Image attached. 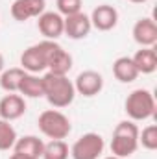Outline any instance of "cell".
Masks as SVG:
<instances>
[{
    "mask_svg": "<svg viewBox=\"0 0 157 159\" xmlns=\"http://www.w3.org/2000/svg\"><path fill=\"white\" fill-rule=\"evenodd\" d=\"M43 89H44V98L48 100V104L54 109L69 107L76 98L74 83L67 76H61V74L46 72L43 76Z\"/></svg>",
    "mask_w": 157,
    "mask_h": 159,
    "instance_id": "obj_1",
    "label": "cell"
},
{
    "mask_svg": "<svg viewBox=\"0 0 157 159\" xmlns=\"http://www.w3.org/2000/svg\"><path fill=\"white\" fill-rule=\"evenodd\" d=\"M139 128L133 120H122L113 129L111 154L117 157H131L139 148Z\"/></svg>",
    "mask_w": 157,
    "mask_h": 159,
    "instance_id": "obj_2",
    "label": "cell"
},
{
    "mask_svg": "<svg viewBox=\"0 0 157 159\" xmlns=\"http://www.w3.org/2000/svg\"><path fill=\"white\" fill-rule=\"evenodd\" d=\"M124 111L133 122L148 120L155 115V98L148 89H135L128 94L124 102Z\"/></svg>",
    "mask_w": 157,
    "mask_h": 159,
    "instance_id": "obj_3",
    "label": "cell"
},
{
    "mask_svg": "<svg viewBox=\"0 0 157 159\" xmlns=\"http://www.w3.org/2000/svg\"><path fill=\"white\" fill-rule=\"evenodd\" d=\"M37 126L41 133L52 141H63L72 131L70 119L59 109H44L37 119Z\"/></svg>",
    "mask_w": 157,
    "mask_h": 159,
    "instance_id": "obj_4",
    "label": "cell"
},
{
    "mask_svg": "<svg viewBox=\"0 0 157 159\" xmlns=\"http://www.w3.org/2000/svg\"><path fill=\"white\" fill-rule=\"evenodd\" d=\"M54 46H56V41L48 39L28 46L20 56V69H24L30 74H39L48 70V59Z\"/></svg>",
    "mask_w": 157,
    "mask_h": 159,
    "instance_id": "obj_5",
    "label": "cell"
},
{
    "mask_svg": "<svg viewBox=\"0 0 157 159\" xmlns=\"http://www.w3.org/2000/svg\"><path fill=\"white\" fill-rule=\"evenodd\" d=\"M105 143L100 133L89 131L83 133L76 143L70 146V157L72 159H100L104 154Z\"/></svg>",
    "mask_w": 157,
    "mask_h": 159,
    "instance_id": "obj_6",
    "label": "cell"
},
{
    "mask_svg": "<svg viewBox=\"0 0 157 159\" xmlns=\"http://www.w3.org/2000/svg\"><path fill=\"white\" fill-rule=\"evenodd\" d=\"M72 83H74L76 94H81L85 98H92V96L102 93L104 76L100 72H96V70H83V72H79L76 76V80Z\"/></svg>",
    "mask_w": 157,
    "mask_h": 159,
    "instance_id": "obj_7",
    "label": "cell"
},
{
    "mask_svg": "<svg viewBox=\"0 0 157 159\" xmlns=\"http://www.w3.org/2000/svg\"><path fill=\"white\" fill-rule=\"evenodd\" d=\"M65 22H63V35H67L69 39H85L91 30H92V24H91V19L89 15H85L83 11H79L76 15H70V17H63Z\"/></svg>",
    "mask_w": 157,
    "mask_h": 159,
    "instance_id": "obj_8",
    "label": "cell"
},
{
    "mask_svg": "<svg viewBox=\"0 0 157 159\" xmlns=\"http://www.w3.org/2000/svg\"><path fill=\"white\" fill-rule=\"evenodd\" d=\"M63 22L65 19L57 11H44L37 17V28L41 35L48 41H57L63 35Z\"/></svg>",
    "mask_w": 157,
    "mask_h": 159,
    "instance_id": "obj_9",
    "label": "cell"
},
{
    "mask_svg": "<svg viewBox=\"0 0 157 159\" xmlns=\"http://www.w3.org/2000/svg\"><path fill=\"white\" fill-rule=\"evenodd\" d=\"M44 11H46V0H15L11 4V17L17 22L37 19Z\"/></svg>",
    "mask_w": 157,
    "mask_h": 159,
    "instance_id": "obj_10",
    "label": "cell"
},
{
    "mask_svg": "<svg viewBox=\"0 0 157 159\" xmlns=\"http://www.w3.org/2000/svg\"><path fill=\"white\" fill-rule=\"evenodd\" d=\"M89 19L92 28H96L98 32H109L118 24V11L109 4H100L92 9Z\"/></svg>",
    "mask_w": 157,
    "mask_h": 159,
    "instance_id": "obj_11",
    "label": "cell"
},
{
    "mask_svg": "<svg viewBox=\"0 0 157 159\" xmlns=\"http://www.w3.org/2000/svg\"><path fill=\"white\" fill-rule=\"evenodd\" d=\"M26 113V100L17 93H7L0 100V119L13 122Z\"/></svg>",
    "mask_w": 157,
    "mask_h": 159,
    "instance_id": "obj_12",
    "label": "cell"
},
{
    "mask_svg": "<svg viewBox=\"0 0 157 159\" xmlns=\"http://www.w3.org/2000/svg\"><path fill=\"white\" fill-rule=\"evenodd\" d=\"M133 39L139 46H155L157 43V24L152 17H142L133 24Z\"/></svg>",
    "mask_w": 157,
    "mask_h": 159,
    "instance_id": "obj_13",
    "label": "cell"
},
{
    "mask_svg": "<svg viewBox=\"0 0 157 159\" xmlns=\"http://www.w3.org/2000/svg\"><path fill=\"white\" fill-rule=\"evenodd\" d=\"M70 69H72V56L61 44L56 43V46L52 48L50 59H48V72L67 76L70 72Z\"/></svg>",
    "mask_w": 157,
    "mask_h": 159,
    "instance_id": "obj_14",
    "label": "cell"
},
{
    "mask_svg": "<svg viewBox=\"0 0 157 159\" xmlns=\"http://www.w3.org/2000/svg\"><path fill=\"white\" fill-rule=\"evenodd\" d=\"M139 74H154L157 70V52L154 46H141L131 57Z\"/></svg>",
    "mask_w": 157,
    "mask_h": 159,
    "instance_id": "obj_15",
    "label": "cell"
},
{
    "mask_svg": "<svg viewBox=\"0 0 157 159\" xmlns=\"http://www.w3.org/2000/svg\"><path fill=\"white\" fill-rule=\"evenodd\" d=\"M113 76L120 83H131L139 78V70L129 56H122L113 61Z\"/></svg>",
    "mask_w": 157,
    "mask_h": 159,
    "instance_id": "obj_16",
    "label": "cell"
},
{
    "mask_svg": "<svg viewBox=\"0 0 157 159\" xmlns=\"http://www.w3.org/2000/svg\"><path fill=\"white\" fill-rule=\"evenodd\" d=\"M43 148H44L43 139H39L37 135H24V137H19V139H17V143H15V146H13V152L41 159Z\"/></svg>",
    "mask_w": 157,
    "mask_h": 159,
    "instance_id": "obj_17",
    "label": "cell"
},
{
    "mask_svg": "<svg viewBox=\"0 0 157 159\" xmlns=\"http://www.w3.org/2000/svg\"><path fill=\"white\" fill-rule=\"evenodd\" d=\"M19 94H20V96H24V98H41V96H44V89H43V76L26 72V74L22 76V80H20Z\"/></svg>",
    "mask_w": 157,
    "mask_h": 159,
    "instance_id": "obj_18",
    "label": "cell"
},
{
    "mask_svg": "<svg viewBox=\"0 0 157 159\" xmlns=\"http://www.w3.org/2000/svg\"><path fill=\"white\" fill-rule=\"evenodd\" d=\"M24 74H26V70L20 67L4 69L0 72V89L6 93H19V85H20V80Z\"/></svg>",
    "mask_w": 157,
    "mask_h": 159,
    "instance_id": "obj_19",
    "label": "cell"
},
{
    "mask_svg": "<svg viewBox=\"0 0 157 159\" xmlns=\"http://www.w3.org/2000/svg\"><path fill=\"white\" fill-rule=\"evenodd\" d=\"M69 156H70V148L65 141H50L44 143L41 159H69Z\"/></svg>",
    "mask_w": 157,
    "mask_h": 159,
    "instance_id": "obj_20",
    "label": "cell"
},
{
    "mask_svg": "<svg viewBox=\"0 0 157 159\" xmlns=\"http://www.w3.org/2000/svg\"><path fill=\"white\" fill-rule=\"evenodd\" d=\"M17 131L11 126V122L0 119V152H7L15 146L17 143Z\"/></svg>",
    "mask_w": 157,
    "mask_h": 159,
    "instance_id": "obj_21",
    "label": "cell"
},
{
    "mask_svg": "<svg viewBox=\"0 0 157 159\" xmlns=\"http://www.w3.org/2000/svg\"><path fill=\"white\" fill-rule=\"evenodd\" d=\"M139 144H142V148L154 152L157 150V126L155 124H148L146 128H142V131H139Z\"/></svg>",
    "mask_w": 157,
    "mask_h": 159,
    "instance_id": "obj_22",
    "label": "cell"
},
{
    "mask_svg": "<svg viewBox=\"0 0 157 159\" xmlns=\"http://www.w3.org/2000/svg\"><path fill=\"white\" fill-rule=\"evenodd\" d=\"M57 6V13L61 17H70L81 11L83 7V0H56Z\"/></svg>",
    "mask_w": 157,
    "mask_h": 159,
    "instance_id": "obj_23",
    "label": "cell"
},
{
    "mask_svg": "<svg viewBox=\"0 0 157 159\" xmlns=\"http://www.w3.org/2000/svg\"><path fill=\"white\" fill-rule=\"evenodd\" d=\"M9 159H39V157H30V156H22V154H17V152H13Z\"/></svg>",
    "mask_w": 157,
    "mask_h": 159,
    "instance_id": "obj_24",
    "label": "cell"
},
{
    "mask_svg": "<svg viewBox=\"0 0 157 159\" xmlns=\"http://www.w3.org/2000/svg\"><path fill=\"white\" fill-rule=\"evenodd\" d=\"M4 65H6V63H4V56H2V54H0V72H2V70H4Z\"/></svg>",
    "mask_w": 157,
    "mask_h": 159,
    "instance_id": "obj_25",
    "label": "cell"
},
{
    "mask_svg": "<svg viewBox=\"0 0 157 159\" xmlns=\"http://www.w3.org/2000/svg\"><path fill=\"white\" fill-rule=\"evenodd\" d=\"M128 2H131V4H144V2H148V0H128Z\"/></svg>",
    "mask_w": 157,
    "mask_h": 159,
    "instance_id": "obj_26",
    "label": "cell"
},
{
    "mask_svg": "<svg viewBox=\"0 0 157 159\" xmlns=\"http://www.w3.org/2000/svg\"><path fill=\"white\" fill-rule=\"evenodd\" d=\"M104 159H122V157H117V156H107V157H104Z\"/></svg>",
    "mask_w": 157,
    "mask_h": 159,
    "instance_id": "obj_27",
    "label": "cell"
}]
</instances>
